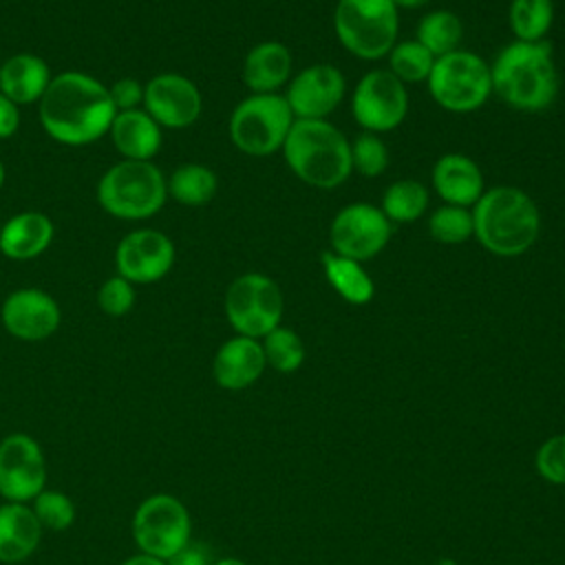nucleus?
<instances>
[{"label": "nucleus", "instance_id": "obj_1", "mask_svg": "<svg viewBox=\"0 0 565 565\" xmlns=\"http://www.w3.org/2000/svg\"><path fill=\"white\" fill-rule=\"evenodd\" d=\"M38 104L46 135L66 146L97 141L117 115L108 86L79 71L55 75Z\"/></svg>", "mask_w": 565, "mask_h": 565}, {"label": "nucleus", "instance_id": "obj_2", "mask_svg": "<svg viewBox=\"0 0 565 565\" xmlns=\"http://www.w3.org/2000/svg\"><path fill=\"white\" fill-rule=\"evenodd\" d=\"M492 93L510 108L539 113L554 104L558 93V71L552 44L514 40L499 51L490 66Z\"/></svg>", "mask_w": 565, "mask_h": 565}, {"label": "nucleus", "instance_id": "obj_3", "mask_svg": "<svg viewBox=\"0 0 565 565\" xmlns=\"http://www.w3.org/2000/svg\"><path fill=\"white\" fill-rule=\"evenodd\" d=\"M475 238L494 256L525 254L539 238L541 212L534 199L516 185L486 188L470 207Z\"/></svg>", "mask_w": 565, "mask_h": 565}, {"label": "nucleus", "instance_id": "obj_4", "mask_svg": "<svg viewBox=\"0 0 565 565\" xmlns=\"http://www.w3.org/2000/svg\"><path fill=\"white\" fill-rule=\"evenodd\" d=\"M282 157L300 181L318 190H333L353 172L351 141L327 119H294Z\"/></svg>", "mask_w": 565, "mask_h": 565}, {"label": "nucleus", "instance_id": "obj_5", "mask_svg": "<svg viewBox=\"0 0 565 565\" xmlns=\"http://www.w3.org/2000/svg\"><path fill=\"white\" fill-rule=\"evenodd\" d=\"M168 196L163 172L152 161L121 159L108 168L97 183L99 205L126 221H139L157 214Z\"/></svg>", "mask_w": 565, "mask_h": 565}, {"label": "nucleus", "instance_id": "obj_6", "mask_svg": "<svg viewBox=\"0 0 565 565\" xmlns=\"http://www.w3.org/2000/svg\"><path fill=\"white\" fill-rule=\"evenodd\" d=\"M399 9L393 0H338L333 31L340 44L360 60H380L397 42Z\"/></svg>", "mask_w": 565, "mask_h": 565}, {"label": "nucleus", "instance_id": "obj_7", "mask_svg": "<svg viewBox=\"0 0 565 565\" xmlns=\"http://www.w3.org/2000/svg\"><path fill=\"white\" fill-rule=\"evenodd\" d=\"M294 124L289 104L278 93H252L230 115V139L249 157H269L282 150Z\"/></svg>", "mask_w": 565, "mask_h": 565}, {"label": "nucleus", "instance_id": "obj_8", "mask_svg": "<svg viewBox=\"0 0 565 565\" xmlns=\"http://www.w3.org/2000/svg\"><path fill=\"white\" fill-rule=\"evenodd\" d=\"M426 84L430 97L450 113L479 110L492 95L490 66L463 49L437 57Z\"/></svg>", "mask_w": 565, "mask_h": 565}, {"label": "nucleus", "instance_id": "obj_9", "mask_svg": "<svg viewBox=\"0 0 565 565\" xmlns=\"http://www.w3.org/2000/svg\"><path fill=\"white\" fill-rule=\"evenodd\" d=\"M130 532L139 552L168 561L192 541V516L174 494L154 492L135 508Z\"/></svg>", "mask_w": 565, "mask_h": 565}, {"label": "nucleus", "instance_id": "obj_10", "mask_svg": "<svg viewBox=\"0 0 565 565\" xmlns=\"http://www.w3.org/2000/svg\"><path fill=\"white\" fill-rule=\"evenodd\" d=\"M225 318L236 335L263 340L282 320V291L265 274L247 271L236 276L225 291Z\"/></svg>", "mask_w": 565, "mask_h": 565}, {"label": "nucleus", "instance_id": "obj_11", "mask_svg": "<svg viewBox=\"0 0 565 565\" xmlns=\"http://www.w3.org/2000/svg\"><path fill=\"white\" fill-rule=\"evenodd\" d=\"M408 113V93L388 68H373L362 75L351 95V115L364 132H388Z\"/></svg>", "mask_w": 565, "mask_h": 565}, {"label": "nucleus", "instance_id": "obj_12", "mask_svg": "<svg viewBox=\"0 0 565 565\" xmlns=\"http://www.w3.org/2000/svg\"><path fill=\"white\" fill-rule=\"evenodd\" d=\"M391 232L393 223L384 216L380 205L355 201L344 205L331 221V252L364 263L386 247Z\"/></svg>", "mask_w": 565, "mask_h": 565}, {"label": "nucleus", "instance_id": "obj_13", "mask_svg": "<svg viewBox=\"0 0 565 565\" xmlns=\"http://www.w3.org/2000/svg\"><path fill=\"white\" fill-rule=\"evenodd\" d=\"M46 488V457L29 433H11L0 439V497L13 503H31Z\"/></svg>", "mask_w": 565, "mask_h": 565}, {"label": "nucleus", "instance_id": "obj_14", "mask_svg": "<svg viewBox=\"0 0 565 565\" xmlns=\"http://www.w3.org/2000/svg\"><path fill=\"white\" fill-rule=\"evenodd\" d=\"M174 243L159 230L141 227L126 234L115 249L117 274L130 282H157L174 265Z\"/></svg>", "mask_w": 565, "mask_h": 565}, {"label": "nucleus", "instance_id": "obj_15", "mask_svg": "<svg viewBox=\"0 0 565 565\" xmlns=\"http://www.w3.org/2000/svg\"><path fill=\"white\" fill-rule=\"evenodd\" d=\"M347 82L333 64H311L287 82L282 95L294 119H327L344 99Z\"/></svg>", "mask_w": 565, "mask_h": 565}, {"label": "nucleus", "instance_id": "obj_16", "mask_svg": "<svg viewBox=\"0 0 565 565\" xmlns=\"http://www.w3.org/2000/svg\"><path fill=\"white\" fill-rule=\"evenodd\" d=\"M143 110L163 128H188L199 119L203 97L185 75L159 73L143 86Z\"/></svg>", "mask_w": 565, "mask_h": 565}, {"label": "nucleus", "instance_id": "obj_17", "mask_svg": "<svg viewBox=\"0 0 565 565\" xmlns=\"http://www.w3.org/2000/svg\"><path fill=\"white\" fill-rule=\"evenodd\" d=\"M0 320L13 338L40 342L57 331L62 313L53 296L38 287H22L4 298Z\"/></svg>", "mask_w": 565, "mask_h": 565}, {"label": "nucleus", "instance_id": "obj_18", "mask_svg": "<svg viewBox=\"0 0 565 565\" xmlns=\"http://www.w3.org/2000/svg\"><path fill=\"white\" fill-rule=\"evenodd\" d=\"M265 366L267 362L260 340L234 335L216 349L212 360V375L221 388L243 391L260 380Z\"/></svg>", "mask_w": 565, "mask_h": 565}, {"label": "nucleus", "instance_id": "obj_19", "mask_svg": "<svg viewBox=\"0 0 565 565\" xmlns=\"http://www.w3.org/2000/svg\"><path fill=\"white\" fill-rule=\"evenodd\" d=\"M430 179L437 196L448 205L472 207L486 192L481 168L477 161L459 152L441 154L433 166Z\"/></svg>", "mask_w": 565, "mask_h": 565}, {"label": "nucleus", "instance_id": "obj_20", "mask_svg": "<svg viewBox=\"0 0 565 565\" xmlns=\"http://www.w3.org/2000/svg\"><path fill=\"white\" fill-rule=\"evenodd\" d=\"M42 525L29 503H0V563L18 565L26 561L42 541Z\"/></svg>", "mask_w": 565, "mask_h": 565}, {"label": "nucleus", "instance_id": "obj_21", "mask_svg": "<svg viewBox=\"0 0 565 565\" xmlns=\"http://www.w3.org/2000/svg\"><path fill=\"white\" fill-rule=\"evenodd\" d=\"M291 51L276 40L254 44L243 60V82L252 93H276L291 79Z\"/></svg>", "mask_w": 565, "mask_h": 565}, {"label": "nucleus", "instance_id": "obj_22", "mask_svg": "<svg viewBox=\"0 0 565 565\" xmlns=\"http://www.w3.org/2000/svg\"><path fill=\"white\" fill-rule=\"evenodd\" d=\"M117 152L130 161H150L161 148V126L143 110H119L110 124Z\"/></svg>", "mask_w": 565, "mask_h": 565}, {"label": "nucleus", "instance_id": "obj_23", "mask_svg": "<svg viewBox=\"0 0 565 565\" xmlns=\"http://www.w3.org/2000/svg\"><path fill=\"white\" fill-rule=\"evenodd\" d=\"M55 227L42 212H20L0 227V252L11 260H31L49 249Z\"/></svg>", "mask_w": 565, "mask_h": 565}, {"label": "nucleus", "instance_id": "obj_24", "mask_svg": "<svg viewBox=\"0 0 565 565\" xmlns=\"http://www.w3.org/2000/svg\"><path fill=\"white\" fill-rule=\"evenodd\" d=\"M51 79L49 64L33 53H18L0 64V93L18 106L40 102Z\"/></svg>", "mask_w": 565, "mask_h": 565}, {"label": "nucleus", "instance_id": "obj_25", "mask_svg": "<svg viewBox=\"0 0 565 565\" xmlns=\"http://www.w3.org/2000/svg\"><path fill=\"white\" fill-rule=\"evenodd\" d=\"M322 271L331 289L349 305H369L375 296V282L360 260L340 256L335 252L320 254Z\"/></svg>", "mask_w": 565, "mask_h": 565}, {"label": "nucleus", "instance_id": "obj_26", "mask_svg": "<svg viewBox=\"0 0 565 565\" xmlns=\"http://www.w3.org/2000/svg\"><path fill=\"white\" fill-rule=\"evenodd\" d=\"M168 194L188 207L207 205L218 190L216 174L203 163H183L166 181Z\"/></svg>", "mask_w": 565, "mask_h": 565}, {"label": "nucleus", "instance_id": "obj_27", "mask_svg": "<svg viewBox=\"0 0 565 565\" xmlns=\"http://www.w3.org/2000/svg\"><path fill=\"white\" fill-rule=\"evenodd\" d=\"M415 40L437 60L459 49L463 40V24L457 13L446 9H435L422 15V20L417 22Z\"/></svg>", "mask_w": 565, "mask_h": 565}, {"label": "nucleus", "instance_id": "obj_28", "mask_svg": "<svg viewBox=\"0 0 565 565\" xmlns=\"http://www.w3.org/2000/svg\"><path fill=\"white\" fill-rule=\"evenodd\" d=\"M428 201L430 194L424 183L415 179H399L384 190L380 210L391 223H413L424 216Z\"/></svg>", "mask_w": 565, "mask_h": 565}, {"label": "nucleus", "instance_id": "obj_29", "mask_svg": "<svg viewBox=\"0 0 565 565\" xmlns=\"http://www.w3.org/2000/svg\"><path fill=\"white\" fill-rule=\"evenodd\" d=\"M510 29L521 42H541L554 22L552 0H512L508 9Z\"/></svg>", "mask_w": 565, "mask_h": 565}, {"label": "nucleus", "instance_id": "obj_30", "mask_svg": "<svg viewBox=\"0 0 565 565\" xmlns=\"http://www.w3.org/2000/svg\"><path fill=\"white\" fill-rule=\"evenodd\" d=\"M263 353H265V362L267 366H271L278 373H294L302 366L305 358H307V349L302 338L289 329V327H276L274 331H269L263 340Z\"/></svg>", "mask_w": 565, "mask_h": 565}, {"label": "nucleus", "instance_id": "obj_31", "mask_svg": "<svg viewBox=\"0 0 565 565\" xmlns=\"http://www.w3.org/2000/svg\"><path fill=\"white\" fill-rule=\"evenodd\" d=\"M435 57L428 53L417 40H404L395 42L388 51V71L402 82V84H417L426 82L433 71Z\"/></svg>", "mask_w": 565, "mask_h": 565}, {"label": "nucleus", "instance_id": "obj_32", "mask_svg": "<svg viewBox=\"0 0 565 565\" xmlns=\"http://www.w3.org/2000/svg\"><path fill=\"white\" fill-rule=\"evenodd\" d=\"M428 232L441 245H461L475 236L472 210L444 203L428 216Z\"/></svg>", "mask_w": 565, "mask_h": 565}, {"label": "nucleus", "instance_id": "obj_33", "mask_svg": "<svg viewBox=\"0 0 565 565\" xmlns=\"http://www.w3.org/2000/svg\"><path fill=\"white\" fill-rule=\"evenodd\" d=\"M31 508L35 512V519L40 521L42 530L51 532H64L73 525L75 521V503L71 501L68 494L62 490L44 488L33 501Z\"/></svg>", "mask_w": 565, "mask_h": 565}, {"label": "nucleus", "instance_id": "obj_34", "mask_svg": "<svg viewBox=\"0 0 565 565\" xmlns=\"http://www.w3.org/2000/svg\"><path fill=\"white\" fill-rule=\"evenodd\" d=\"M388 168V148L375 132H362L351 143V170L373 179Z\"/></svg>", "mask_w": 565, "mask_h": 565}, {"label": "nucleus", "instance_id": "obj_35", "mask_svg": "<svg viewBox=\"0 0 565 565\" xmlns=\"http://www.w3.org/2000/svg\"><path fill=\"white\" fill-rule=\"evenodd\" d=\"M534 468L547 483L565 486V433L552 435L539 446L534 455Z\"/></svg>", "mask_w": 565, "mask_h": 565}, {"label": "nucleus", "instance_id": "obj_36", "mask_svg": "<svg viewBox=\"0 0 565 565\" xmlns=\"http://www.w3.org/2000/svg\"><path fill=\"white\" fill-rule=\"evenodd\" d=\"M97 305L106 316L119 318L126 316L132 305H135V289L132 282L126 280L124 276H110L102 282L99 291H97Z\"/></svg>", "mask_w": 565, "mask_h": 565}, {"label": "nucleus", "instance_id": "obj_37", "mask_svg": "<svg viewBox=\"0 0 565 565\" xmlns=\"http://www.w3.org/2000/svg\"><path fill=\"white\" fill-rule=\"evenodd\" d=\"M110 99L115 104V110H135L143 106V86L135 77H121L110 88Z\"/></svg>", "mask_w": 565, "mask_h": 565}, {"label": "nucleus", "instance_id": "obj_38", "mask_svg": "<svg viewBox=\"0 0 565 565\" xmlns=\"http://www.w3.org/2000/svg\"><path fill=\"white\" fill-rule=\"evenodd\" d=\"M166 563L168 565H212V556H210V552L203 543L190 541L185 547H181Z\"/></svg>", "mask_w": 565, "mask_h": 565}, {"label": "nucleus", "instance_id": "obj_39", "mask_svg": "<svg viewBox=\"0 0 565 565\" xmlns=\"http://www.w3.org/2000/svg\"><path fill=\"white\" fill-rule=\"evenodd\" d=\"M20 126V106L0 93V139L15 135Z\"/></svg>", "mask_w": 565, "mask_h": 565}, {"label": "nucleus", "instance_id": "obj_40", "mask_svg": "<svg viewBox=\"0 0 565 565\" xmlns=\"http://www.w3.org/2000/svg\"><path fill=\"white\" fill-rule=\"evenodd\" d=\"M119 565H168L163 558H157V556H150L146 552H137L132 556H128L126 561H121Z\"/></svg>", "mask_w": 565, "mask_h": 565}, {"label": "nucleus", "instance_id": "obj_41", "mask_svg": "<svg viewBox=\"0 0 565 565\" xmlns=\"http://www.w3.org/2000/svg\"><path fill=\"white\" fill-rule=\"evenodd\" d=\"M430 0H393V4L397 9H419V7H426Z\"/></svg>", "mask_w": 565, "mask_h": 565}, {"label": "nucleus", "instance_id": "obj_42", "mask_svg": "<svg viewBox=\"0 0 565 565\" xmlns=\"http://www.w3.org/2000/svg\"><path fill=\"white\" fill-rule=\"evenodd\" d=\"M212 565H247V563L241 561V558H236V556H225V558L212 561Z\"/></svg>", "mask_w": 565, "mask_h": 565}, {"label": "nucleus", "instance_id": "obj_43", "mask_svg": "<svg viewBox=\"0 0 565 565\" xmlns=\"http://www.w3.org/2000/svg\"><path fill=\"white\" fill-rule=\"evenodd\" d=\"M435 565H457V561H452V558H439Z\"/></svg>", "mask_w": 565, "mask_h": 565}, {"label": "nucleus", "instance_id": "obj_44", "mask_svg": "<svg viewBox=\"0 0 565 565\" xmlns=\"http://www.w3.org/2000/svg\"><path fill=\"white\" fill-rule=\"evenodd\" d=\"M4 185V166H2V161H0V188Z\"/></svg>", "mask_w": 565, "mask_h": 565}, {"label": "nucleus", "instance_id": "obj_45", "mask_svg": "<svg viewBox=\"0 0 565 565\" xmlns=\"http://www.w3.org/2000/svg\"><path fill=\"white\" fill-rule=\"evenodd\" d=\"M0 227H2V225H0Z\"/></svg>", "mask_w": 565, "mask_h": 565}]
</instances>
